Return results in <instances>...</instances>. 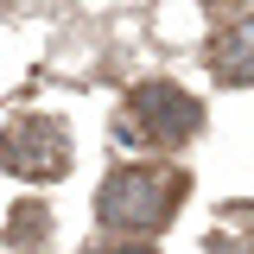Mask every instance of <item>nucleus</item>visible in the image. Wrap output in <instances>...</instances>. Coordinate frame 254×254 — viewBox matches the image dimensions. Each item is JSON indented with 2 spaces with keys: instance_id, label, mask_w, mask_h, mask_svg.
<instances>
[{
  "instance_id": "6",
  "label": "nucleus",
  "mask_w": 254,
  "mask_h": 254,
  "mask_svg": "<svg viewBox=\"0 0 254 254\" xmlns=\"http://www.w3.org/2000/svg\"><path fill=\"white\" fill-rule=\"evenodd\" d=\"M210 254H248V248H242V242H229V235H216V242H210Z\"/></svg>"
},
{
  "instance_id": "8",
  "label": "nucleus",
  "mask_w": 254,
  "mask_h": 254,
  "mask_svg": "<svg viewBox=\"0 0 254 254\" xmlns=\"http://www.w3.org/2000/svg\"><path fill=\"white\" fill-rule=\"evenodd\" d=\"M210 6H229V0H210Z\"/></svg>"
},
{
  "instance_id": "2",
  "label": "nucleus",
  "mask_w": 254,
  "mask_h": 254,
  "mask_svg": "<svg viewBox=\"0 0 254 254\" xmlns=\"http://www.w3.org/2000/svg\"><path fill=\"white\" fill-rule=\"evenodd\" d=\"M197 127H203V108L178 83H140L121 108V133L140 146H185Z\"/></svg>"
},
{
  "instance_id": "1",
  "label": "nucleus",
  "mask_w": 254,
  "mask_h": 254,
  "mask_svg": "<svg viewBox=\"0 0 254 254\" xmlns=\"http://www.w3.org/2000/svg\"><path fill=\"white\" fill-rule=\"evenodd\" d=\"M178 197H185V172H165V165H121V172H108V185L95 190V216L108 222V229H159V222H172L178 210Z\"/></svg>"
},
{
  "instance_id": "5",
  "label": "nucleus",
  "mask_w": 254,
  "mask_h": 254,
  "mask_svg": "<svg viewBox=\"0 0 254 254\" xmlns=\"http://www.w3.org/2000/svg\"><path fill=\"white\" fill-rule=\"evenodd\" d=\"M45 203H13V222H6V235H13V242H19V248H32V242H38V235H45Z\"/></svg>"
},
{
  "instance_id": "3",
  "label": "nucleus",
  "mask_w": 254,
  "mask_h": 254,
  "mask_svg": "<svg viewBox=\"0 0 254 254\" xmlns=\"http://www.w3.org/2000/svg\"><path fill=\"white\" fill-rule=\"evenodd\" d=\"M6 172L13 178H64L70 172V133L45 115L6 127Z\"/></svg>"
},
{
  "instance_id": "4",
  "label": "nucleus",
  "mask_w": 254,
  "mask_h": 254,
  "mask_svg": "<svg viewBox=\"0 0 254 254\" xmlns=\"http://www.w3.org/2000/svg\"><path fill=\"white\" fill-rule=\"evenodd\" d=\"M210 70H216L222 83H235V89H248V83H254V13H248V19H235L229 32H216V45H210Z\"/></svg>"
},
{
  "instance_id": "7",
  "label": "nucleus",
  "mask_w": 254,
  "mask_h": 254,
  "mask_svg": "<svg viewBox=\"0 0 254 254\" xmlns=\"http://www.w3.org/2000/svg\"><path fill=\"white\" fill-rule=\"evenodd\" d=\"M115 254H159V248H115Z\"/></svg>"
}]
</instances>
